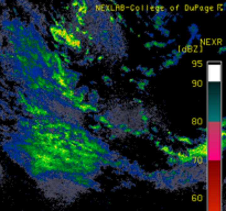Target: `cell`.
<instances>
[{
  "instance_id": "cell-1",
  "label": "cell",
  "mask_w": 226,
  "mask_h": 211,
  "mask_svg": "<svg viewBox=\"0 0 226 211\" xmlns=\"http://www.w3.org/2000/svg\"><path fill=\"white\" fill-rule=\"evenodd\" d=\"M3 182V168H1V165H0V184Z\"/></svg>"
}]
</instances>
